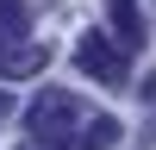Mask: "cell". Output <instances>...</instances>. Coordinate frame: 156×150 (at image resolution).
<instances>
[{"label":"cell","mask_w":156,"mask_h":150,"mask_svg":"<svg viewBox=\"0 0 156 150\" xmlns=\"http://www.w3.org/2000/svg\"><path fill=\"white\" fill-rule=\"evenodd\" d=\"M81 100L69 94V88H44V94L25 106V138L31 144L25 150H75V138H81Z\"/></svg>","instance_id":"1"},{"label":"cell","mask_w":156,"mask_h":150,"mask_svg":"<svg viewBox=\"0 0 156 150\" xmlns=\"http://www.w3.org/2000/svg\"><path fill=\"white\" fill-rule=\"evenodd\" d=\"M75 69H81L87 81H100V88H125V50L112 44V38L87 31L81 44H75Z\"/></svg>","instance_id":"2"},{"label":"cell","mask_w":156,"mask_h":150,"mask_svg":"<svg viewBox=\"0 0 156 150\" xmlns=\"http://www.w3.org/2000/svg\"><path fill=\"white\" fill-rule=\"evenodd\" d=\"M37 69H44V44H25L19 31L0 25V81H12V75H37Z\"/></svg>","instance_id":"3"},{"label":"cell","mask_w":156,"mask_h":150,"mask_svg":"<svg viewBox=\"0 0 156 150\" xmlns=\"http://www.w3.org/2000/svg\"><path fill=\"white\" fill-rule=\"evenodd\" d=\"M112 44L137 50L144 44V19H137V0H112Z\"/></svg>","instance_id":"4"},{"label":"cell","mask_w":156,"mask_h":150,"mask_svg":"<svg viewBox=\"0 0 156 150\" xmlns=\"http://www.w3.org/2000/svg\"><path fill=\"white\" fill-rule=\"evenodd\" d=\"M119 131H125L119 119H87L81 138H75V150H112V144H119Z\"/></svg>","instance_id":"5"},{"label":"cell","mask_w":156,"mask_h":150,"mask_svg":"<svg viewBox=\"0 0 156 150\" xmlns=\"http://www.w3.org/2000/svg\"><path fill=\"white\" fill-rule=\"evenodd\" d=\"M0 25H6V31H25V6L19 0H0Z\"/></svg>","instance_id":"6"},{"label":"cell","mask_w":156,"mask_h":150,"mask_svg":"<svg viewBox=\"0 0 156 150\" xmlns=\"http://www.w3.org/2000/svg\"><path fill=\"white\" fill-rule=\"evenodd\" d=\"M6 112H12V94H6V88H0V119H6Z\"/></svg>","instance_id":"7"}]
</instances>
